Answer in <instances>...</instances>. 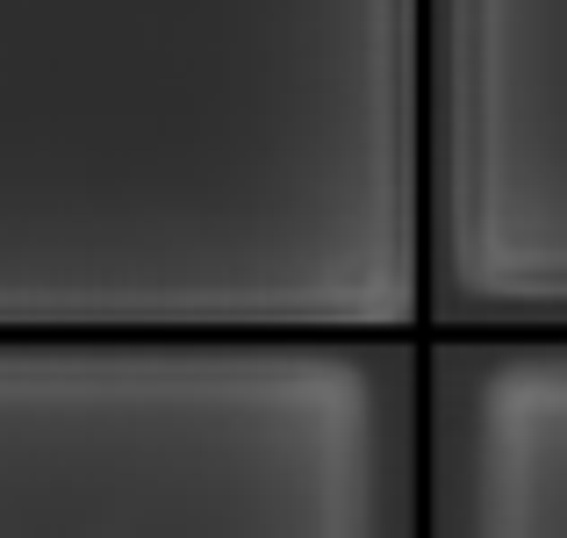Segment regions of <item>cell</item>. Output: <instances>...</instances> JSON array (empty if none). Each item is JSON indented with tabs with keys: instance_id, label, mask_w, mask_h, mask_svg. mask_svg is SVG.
I'll return each mask as SVG.
<instances>
[{
	"instance_id": "1",
	"label": "cell",
	"mask_w": 567,
	"mask_h": 538,
	"mask_svg": "<svg viewBox=\"0 0 567 538\" xmlns=\"http://www.w3.org/2000/svg\"><path fill=\"white\" fill-rule=\"evenodd\" d=\"M482 8H503V0H431V29L460 22V14H482Z\"/></svg>"
},
{
	"instance_id": "2",
	"label": "cell",
	"mask_w": 567,
	"mask_h": 538,
	"mask_svg": "<svg viewBox=\"0 0 567 538\" xmlns=\"http://www.w3.org/2000/svg\"><path fill=\"white\" fill-rule=\"evenodd\" d=\"M381 8H416V14H431V0H381Z\"/></svg>"
}]
</instances>
